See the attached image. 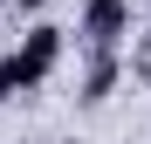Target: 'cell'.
<instances>
[{
	"label": "cell",
	"instance_id": "7a4b0ae2",
	"mask_svg": "<svg viewBox=\"0 0 151 144\" xmlns=\"http://www.w3.org/2000/svg\"><path fill=\"white\" fill-rule=\"evenodd\" d=\"M62 34H69V28H55V21H35V28L21 34V55H28L41 76H55V62H62Z\"/></svg>",
	"mask_w": 151,
	"mask_h": 144
},
{
	"label": "cell",
	"instance_id": "6da1fadb",
	"mask_svg": "<svg viewBox=\"0 0 151 144\" xmlns=\"http://www.w3.org/2000/svg\"><path fill=\"white\" fill-rule=\"evenodd\" d=\"M76 34H83L89 55H117V48L131 41V0H89Z\"/></svg>",
	"mask_w": 151,
	"mask_h": 144
},
{
	"label": "cell",
	"instance_id": "3957f363",
	"mask_svg": "<svg viewBox=\"0 0 151 144\" xmlns=\"http://www.w3.org/2000/svg\"><path fill=\"white\" fill-rule=\"evenodd\" d=\"M41 82H48V76L21 55V48H14V55H0V103H14V96H28V89H41Z\"/></svg>",
	"mask_w": 151,
	"mask_h": 144
},
{
	"label": "cell",
	"instance_id": "277c9868",
	"mask_svg": "<svg viewBox=\"0 0 151 144\" xmlns=\"http://www.w3.org/2000/svg\"><path fill=\"white\" fill-rule=\"evenodd\" d=\"M117 76H124V69H117V55H96V62H89V76H83V103H110Z\"/></svg>",
	"mask_w": 151,
	"mask_h": 144
}]
</instances>
